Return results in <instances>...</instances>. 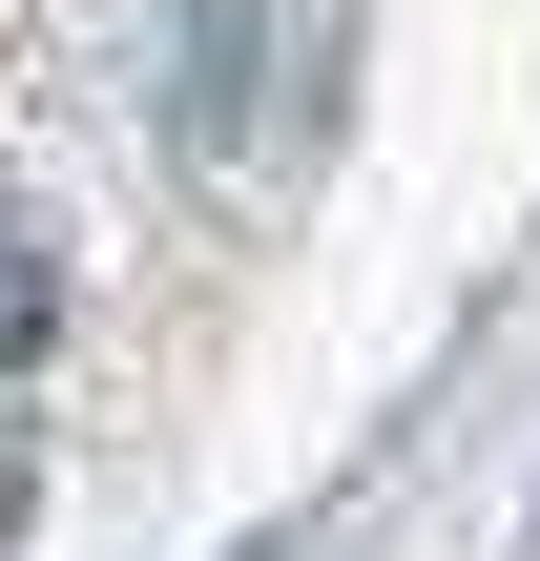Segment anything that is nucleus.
Masks as SVG:
<instances>
[{
  "label": "nucleus",
  "mask_w": 540,
  "mask_h": 561,
  "mask_svg": "<svg viewBox=\"0 0 540 561\" xmlns=\"http://www.w3.org/2000/svg\"><path fill=\"white\" fill-rule=\"evenodd\" d=\"M42 333H62V291H42V250H0V375H21Z\"/></svg>",
  "instance_id": "nucleus-1"
},
{
  "label": "nucleus",
  "mask_w": 540,
  "mask_h": 561,
  "mask_svg": "<svg viewBox=\"0 0 540 561\" xmlns=\"http://www.w3.org/2000/svg\"><path fill=\"white\" fill-rule=\"evenodd\" d=\"M0 520H21V479H0Z\"/></svg>",
  "instance_id": "nucleus-2"
}]
</instances>
